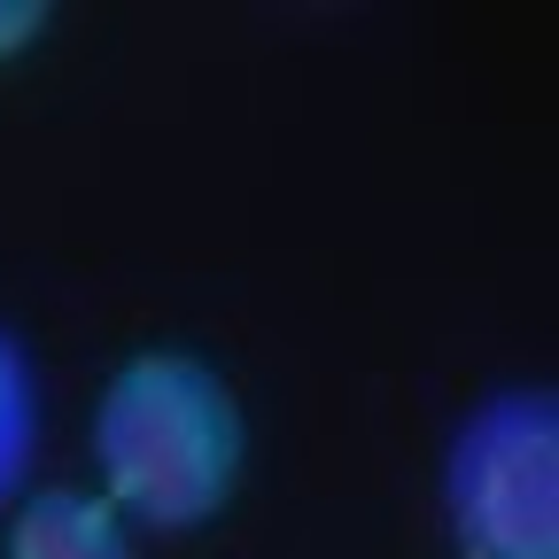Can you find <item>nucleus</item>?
<instances>
[{
    "label": "nucleus",
    "instance_id": "2",
    "mask_svg": "<svg viewBox=\"0 0 559 559\" xmlns=\"http://www.w3.org/2000/svg\"><path fill=\"white\" fill-rule=\"evenodd\" d=\"M436 528L451 559H559V389L489 381L436 451Z\"/></svg>",
    "mask_w": 559,
    "mask_h": 559
},
{
    "label": "nucleus",
    "instance_id": "4",
    "mask_svg": "<svg viewBox=\"0 0 559 559\" xmlns=\"http://www.w3.org/2000/svg\"><path fill=\"white\" fill-rule=\"evenodd\" d=\"M39 436H47V373L32 342L0 319V513L39 481Z\"/></svg>",
    "mask_w": 559,
    "mask_h": 559
},
{
    "label": "nucleus",
    "instance_id": "5",
    "mask_svg": "<svg viewBox=\"0 0 559 559\" xmlns=\"http://www.w3.org/2000/svg\"><path fill=\"white\" fill-rule=\"evenodd\" d=\"M47 32H55V9H47V0H0V70L24 62L32 47H47Z\"/></svg>",
    "mask_w": 559,
    "mask_h": 559
},
{
    "label": "nucleus",
    "instance_id": "3",
    "mask_svg": "<svg viewBox=\"0 0 559 559\" xmlns=\"http://www.w3.org/2000/svg\"><path fill=\"white\" fill-rule=\"evenodd\" d=\"M0 559H140V536L86 481H32L0 513Z\"/></svg>",
    "mask_w": 559,
    "mask_h": 559
},
{
    "label": "nucleus",
    "instance_id": "1",
    "mask_svg": "<svg viewBox=\"0 0 559 559\" xmlns=\"http://www.w3.org/2000/svg\"><path fill=\"white\" fill-rule=\"evenodd\" d=\"M94 498L140 544H187L218 528L249 474V404L194 342H140L109 366L86 412Z\"/></svg>",
    "mask_w": 559,
    "mask_h": 559
}]
</instances>
